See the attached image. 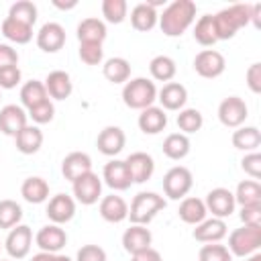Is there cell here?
Listing matches in <instances>:
<instances>
[{"label":"cell","instance_id":"cell-14","mask_svg":"<svg viewBox=\"0 0 261 261\" xmlns=\"http://www.w3.org/2000/svg\"><path fill=\"white\" fill-rule=\"evenodd\" d=\"M47 218L53 224H65L75 216V200L67 194H55L47 202Z\"/></svg>","mask_w":261,"mask_h":261},{"label":"cell","instance_id":"cell-10","mask_svg":"<svg viewBox=\"0 0 261 261\" xmlns=\"http://www.w3.org/2000/svg\"><path fill=\"white\" fill-rule=\"evenodd\" d=\"M31 245H33V230L27 224H16L14 228H10L4 241L6 253L16 261L24 259L31 253Z\"/></svg>","mask_w":261,"mask_h":261},{"label":"cell","instance_id":"cell-53","mask_svg":"<svg viewBox=\"0 0 261 261\" xmlns=\"http://www.w3.org/2000/svg\"><path fill=\"white\" fill-rule=\"evenodd\" d=\"M53 6H55V8H59V10H71V8H75V6H77V2H75V0H69V2L53 0Z\"/></svg>","mask_w":261,"mask_h":261},{"label":"cell","instance_id":"cell-38","mask_svg":"<svg viewBox=\"0 0 261 261\" xmlns=\"http://www.w3.org/2000/svg\"><path fill=\"white\" fill-rule=\"evenodd\" d=\"M194 39L202 47H212L214 43H218L216 31H214V22H212V14H204V16H200L196 20V24H194Z\"/></svg>","mask_w":261,"mask_h":261},{"label":"cell","instance_id":"cell-30","mask_svg":"<svg viewBox=\"0 0 261 261\" xmlns=\"http://www.w3.org/2000/svg\"><path fill=\"white\" fill-rule=\"evenodd\" d=\"M230 141H232V147L234 149L245 151V153H253L261 145V130L257 126H245L243 124V126L234 128Z\"/></svg>","mask_w":261,"mask_h":261},{"label":"cell","instance_id":"cell-43","mask_svg":"<svg viewBox=\"0 0 261 261\" xmlns=\"http://www.w3.org/2000/svg\"><path fill=\"white\" fill-rule=\"evenodd\" d=\"M198 261H232V255L226 249V245L206 243L198 253Z\"/></svg>","mask_w":261,"mask_h":261},{"label":"cell","instance_id":"cell-27","mask_svg":"<svg viewBox=\"0 0 261 261\" xmlns=\"http://www.w3.org/2000/svg\"><path fill=\"white\" fill-rule=\"evenodd\" d=\"M16 149L22 155H35L43 147V130L37 124H27L16 137H14Z\"/></svg>","mask_w":261,"mask_h":261},{"label":"cell","instance_id":"cell-40","mask_svg":"<svg viewBox=\"0 0 261 261\" xmlns=\"http://www.w3.org/2000/svg\"><path fill=\"white\" fill-rule=\"evenodd\" d=\"M22 220V208L14 200H0V228H14Z\"/></svg>","mask_w":261,"mask_h":261},{"label":"cell","instance_id":"cell-28","mask_svg":"<svg viewBox=\"0 0 261 261\" xmlns=\"http://www.w3.org/2000/svg\"><path fill=\"white\" fill-rule=\"evenodd\" d=\"M108 31L104 20L96 16H88L77 24V41L80 43H104Z\"/></svg>","mask_w":261,"mask_h":261},{"label":"cell","instance_id":"cell-6","mask_svg":"<svg viewBox=\"0 0 261 261\" xmlns=\"http://www.w3.org/2000/svg\"><path fill=\"white\" fill-rule=\"evenodd\" d=\"M194 186V175L188 167L175 165L163 175V194L169 200H184Z\"/></svg>","mask_w":261,"mask_h":261},{"label":"cell","instance_id":"cell-46","mask_svg":"<svg viewBox=\"0 0 261 261\" xmlns=\"http://www.w3.org/2000/svg\"><path fill=\"white\" fill-rule=\"evenodd\" d=\"M20 67L18 65H6L0 67V90H12L20 84Z\"/></svg>","mask_w":261,"mask_h":261},{"label":"cell","instance_id":"cell-4","mask_svg":"<svg viewBox=\"0 0 261 261\" xmlns=\"http://www.w3.org/2000/svg\"><path fill=\"white\" fill-rule=\"evenodd\" d=\"M167 206L165 198L159 196L157 192H139L128 208V218L130 224H143L147 226L163 208Z\"/></svg>","mask_w":261,"mask_h":261},{"label":"cell","instance_id":"cell-48","mask_svg":"<svg viewBox=\"0 0 261 261\" xmlns=\"http://www.w3.org/2000/svg\"><path fill=\"white\" fill-rule=\"evenodd\" d=\"M241 167L247 175H251L253 179H259L261 177V155H259V151L245 153V157L241 159Z\"/></svg>","mask_w":261,"mask_h":261},{"label":"cell","instance_id":"cell-42","mask_svg":"<svg viewBox=\"0 0 261 261\" xmlns=\"http://www.w3.org/2000/svg\"><path fill=\"white\" fill-rule=\"evenodd\" d=\"M8 16L14 18V20H20L29 27H33L37 22V6L31 2V0H18L10 6L8 10Z\"/></svg>","mask_w":261,"mask_h":261},{"label":"cell","instance_id":"cell-9","mask_svg":"<svg viewBox=\"0 0 261 261\" xmlns=\"http://www.w3.org/2000/svg\"><path fill=\"white\" fill-rule=\"evenodd\" d=\"M249 116V108L243 98L239 96H228L218 104V120L226 128H239L245 124Z\"/></svg>","mask_w":261,"mask_h":261},{"label":"cell","instance_id":"cell-32","mask_svg":"<svg viewBox=\"0 0 261 261\" xmlns=\"http://www.w3.org/2000/svg\"><path fill=\"white\" fill-rule=\"evenodd\" d=\"M190 149H192V143L184 133H171L163 141V155L171 161H181L184 157H188Z\"/></svg>","mask_w":261,"mask_h":261},{"label":"cell","instance_id":"cell-35","mask_svg":"<svg viewBox=\"0 0 261 261\" xmlns=\"http://www.w3.org/2000/svg\"><path fill=\"white\" fill-rule=\"evenodd\" d=\"M149 71H151V77L153 80L167 84V82H171L175 77L177 65H175V61L169 55H155L149 61Z\"/></svg>","mask_w":261,"mask_h":261},{"label":"cell","instance_id":"cell-1","mask_svg":"<svg viewBox=\"0 0 261 261\" xmlns=\"http://www.w3.org/2000/svg\"><path fill=\"white\" fill-rule=\"evenodd\" d=\"M196 2L192 0H173L159 14V29L165 37H181L196 20Z\"/></svg>","mask_w":261,"mask_h":261},{"label":"cell","instance_id":"cell-5","mask_svg":"<svg viewBox=\"0 0 261 261\" xmlns=\"http://www.w3.org/2000/svg\"><path fill=\"white\" fill-rule=\"evenodd\" d=\"M261 247V226H247L234 228L228 234V251L232 257H249L257 253Z\"/></svg>","mask_w":261,"mask_h":261},{"label":"cell","instance_id":"cell-51","mask_svg":"<svg viewBox=\"0 0 261 261\" xmlns=\"http://www.w3.org/2000/svg\"><path fill=\"white\" fill-rule=\"evenodd\" d=\"M6 65H18V51L8 43H0V67Z\"/></svg>","mask_w":261,"mask_h":261},{"label":"cell","instance_id":"cell-8","mask_svg":"<svg viewBox=\"0 0 261 261\" xmlns=\"http://www.w3.org/2000/svg\"><path fill=\"white\" fill-rule=\"evenodd\" d=\"M71 188L75 196L73 200L84 206H92L102 198V177H98V173L94 171H88L86 175L71 181Z\"/></svg>","mask_w":261,"mask_h":261},{"label":"cell","instance_id":"cell-2","mask_svg":"<svg viewBox=\"0 0 261 261\" xmlns=\"http://www.w3.org/2000/svg\"><path fill=\"white\" fill-rule=\"evenodd\" d=\"M251 10L253 4H230L222 10H218L216 14H212V22H214V31H216V39L218 41H228L237 35L239 29L247 27L251 22Z\"/></svg>","mask_w":261,"mask_h":261},{"label":"cell","instance_id":"cell-49","mask_svg":"<svg viewBox=\"0 0 261 261\" xmlns=\"http://www.w3.org/2000/svg\"><path fill=\"white\" fill-rule=\"evenodd\" d=\"M241 222L247 226H261V204L241 206Z\"/></svg>","mask_w":261,"mask_h":261},{"label":"cell","instance_id":"cell-3","mask_svg":"<svg viewBox=\"0 0 261 261\" xmlns=\"http://www.w3.org/2000/svg\"><path fill=\"white\" fill-rule=\"evenodd\" d=\"M157 100V86L149 77H133L122 86V102L133 110H145Z\"/></svg>","mask_w":261,"mask_h":261},{"label":"cell","instance_id":"cell-45","mask_svg":"<svg viewBox=\"0 0 261 261\" xmlns=\"http://www.w3.org/2000/svg\"><path fill=\"white\" fill-rule=\"evenodd\" d=\"M77 53H80V59L86 65H100L102 59H104L102 43H80Z\"/></svg>","mask_w":261,"mask_h":261},{"label":"cell","instance_id":"cell-39","mask_svg":"<svg viewBox=\"0 0 261 261\" xmlns=\"http://www.w3.org/2000/svg\"><path fill=\"white\" fill-rule=\"evenodd\" d=\"M204 124V116L198 108H181L177 114V126L184 135H192L198 133Z\"/></svg>","mask_w":261,"mask_h":261},{"label":"cell","instance_id":"cell-55","mask_svg":"<svg viewBox=\"0 0 261 261\" xmlns=\"http://www.w3.org/2000/svg\"><path fill=\"white\" fill-rule=\"evenodd\" d=\"M245 261H261V253H253V255L245 257Z\"/></svg>","mask_w":261,"mask_h":261},{"label":"cell","instance_id":"cell-47","mask_svg":"<svg viewBox=\"0 0 261 261\" xmlns=\"http://www.w3.org/2000/svg\"><path fill=\"white\" fill-rule=\"evenodd\" d=\"M75 261H108V257L100 245H82L75 253Z\"/></svg>","mask_w":261,"mask_h":261},{"label":"cell","instance_id":"cell-19","mask_svg":"<svg viewBox=\"0 0 261 261\" xmlns=\"http://www.w3.org/2000/svg\"><path fill=\"white\" fill-rule=\"evenodd\" d=\"M157 100L163 110H181L188 102V90L179 82H167L157 90Z\"/></svg>","mask_w":261,"mask_h":261},{"label":"cell","instance_id":"cell-25","mask_svg":"<svg viewBox=\"0 0 261 261\" xmlns=\"http://www.w3.org/2000/svg\"><path fill=\"white\" fill-rule=\"evenodd\" d=\"M137 124H139L141 133H145V135H159L167 126V114L161 106H149V108L141 110Z\"/></svg>","mask_w":261,"mask_h":261},{"label":"cell","instance_id":"cell-15","mask_svg":"<svg viewBox=\"0 0 261 261\" xmlns=\"http://www.w3.org/2000/svg\"><path fill=\"white\" fill-rule=\"evenodd\" d=\"M65 45V29L59 22H45L37 33V47L45 53H57Z\"/></svg>","mask_w":261,"mask_h":261},{"label":"cell","instance_id":"cell-37","mask_svg":"<svg viewBox=\"0 0 261 261\" xmlns=\"http://www.w3.org/2000/svg\"><path fill=\"white\" fill-rule=\"evenodd\" d=\"M232 196H234V202L241 206L261 204V186L257 179H243V181H239Z\"/></svg>","mask_w":261,"mask_h":261},{"label":"cell","instance_id":"cell-41","mask_svg":"<svg viewBox=\"0 0 261 261\" xmlns=\"http://www.w3.org/2000/svg\"><path fill=\"white\" fill-rule=\"evenodd\" d=\"M128 4L126 0H102V16L110 24H120L126 18Z\"/></svg>","mask_w":261,"mask_h":261},{"label":"cell","instance_id":"cell-29","mask_svg":"<svg viewBox=\"0 0 261 261\" xmlns=\"http://www.w3.org/2000/svg\"><path fill=\"white\" fill-rule=\"evenodd\" d=\"M208 210H206V204L204 200L196 198V196H186L177 208V216L186 222V224H200L204 218H206Z\"/></svg>","mask_w":261,"mask_h":261},{"label":"cell","instance_id":"cell-56","mask_svg":"<svg viewBox=\"0 0 261 261\" xmlns=\"http://www.w3.org/2000/svg\"><path fill=\"white\" fill-rule=\"evenodd\" d=\"M55 261H73V259L67 255H61V253H55Z\"/></svg>","mask_w":261,"mask_h":261},{"label":"cell","instance_id":"cell-16","mask_svg":"<svg viewBox=\"0 0 261 261\" xmlns=\"http://www.w3.org/2000/svg\"><path fill=\"white\" fill-rule=\"evenodd\" d=\"M124 163H126V169H128V173H130L133 184H145L147 179H151V175H153V171H155V161H153V157H151L149 153H145V151H135V153H130V155L124 159Z\"/></svg>","mask_w":261,"mask_h":261},{"label":"cell","instance_id":"cell-34","mask_svg":"<svg viewBox=\"0 0 261 261\" xmlns=\"http://www.w3.org/2000/svg\"><path fill=\"white\" fill-rule=\"evenodd\" d=\"M102 73L110 84H126L130 80V63L124 57H110L104 61Z\"/></svg>","mask_w":261,"mask_h":261},{"label":"cell","instance_id":"cell-36","mask_svg":"<svg viewBox=\"0 0 261 261\" xmlns=\"http://www.w3.org/2000/svg\"><path fill=\"white\" fill-rule=\"evenodd\" d=\"M49 100V94L45 90V84L39 82V80H31V82H24L22 88H20V102L27 110H31L33 106L41 104Z\"/></svg>","mask_w":261,"mask_h":261},{"label":"cell","instance_id":"cell-54","mask_svg":"<svg viewBox=\"0 0 261 261\" xmlns=\"http://www.w3.org/2000/svg\"><path fill=\"white\" fill-rule=\"evenodd\" d=\"M31 261H55V255H53V253L39 251L37 255H33V257H31Z\"/></svg>","mask_w":261,"mask_h":261},{"label":"cell","instance_id":"cell-20","mask_svg":"<svg viewBox=\"0 0 261 261\" xmlns=\"http://www.w3.org/2000/svg\"><path fill=\"white\" fill-rule=\"evenodd\" d=\"M88 171H92V157L84 151H71L61 161V173L69 181H75L77 177L86 175Z\"/></svg>","mask_w":261,"mask_h":261},{"label":"cell","instance_id":"cell-12","mask_svg":"<svg viewBox=\"0 0 261 261\" xmlns=\"http://www.w3.org/2000/svg\"><path fill=\"white\" fill-rule=\"evenodd\" d=\"M35 243L41 251L45 253H59L65 245H67V232L59 226V224H45L39 228V232L35 234Z\"/></svg>","mask_w":261,"mask_h":261},{"label":"cell","instance_id":"cell-31","mask_svg":"<svg viewBox=\"0 0 261 261\" xmlns=\"http://www.w3.org/2000/svg\"><path fill=\"white\" fill-rule=\"evenodd\" d=\"M20 196L29 204H43V202L49 200V184L39 175H31V177H27L22 181Z\"/></svg>","mask_w":261,"mask_h":261},{"label":"cell","instance_id":"cell-26","mask_svg":"<svg viewBox=\"0 0 261 261\" xmlns=\"http://www.w3.org/2000/svg\"><path fill=\"white\" fill-rule=\"evenodd\" d=\"M157 20H159V14L149 2H139L130 10V24H133L135 31L149 33L157 27Z\"/></svg>","mask_w":261,"mask_h":261},{"label":"cell","instance_id":"cell-17","mask_svg":"<svg viewBox=\"0 0 261 261\" xmlns=\"http://www.w3.org/2000/svg\"><path fill=\"white\" fill-rule=\"evenodd\" d=\"M102 179L108 188H112L114 192H124L130 188L133 179H130V173L126 169V163L122 159H110L104 169H102Z\"/></svg>","mask_w":261,"mask_h":261},{"label":"cell","instance_id":"cell-57","mask_svg":"<svg viewBox=\"0 0 261 261\" xmlns=\"http://www.w3.org/2000/svg\"><path fill=\"white\" fill-rule=\"evenodd\" d=\"M0 261H8V259H0Z\"/></svg>","mask_w":261,"mask_h":261},{"label":"cell","instance_id":"cell-11","mask_svg":"<svg viewBox=\"0 0 261 261\" xmlns=\"http://www.w3.org/2000/svg\"><path fill=\"white\" fill-rule=\"evenodd\" d=\"M204 204H206V210L214 218H222V220L226 216H230L234 212V206H237L234 196H232V192L228 188H214V190H210L206 194Z\"/></svg>","mask_w":261,"mask_h":261},{"label":"cell","instance_id":"cell-58","mask_svg":"<svg viewBox=\"0 0 261 261\" xmlns=\"http://www.w3.org/2000/svg\"><path fill=\"white\" fill-rule=\"evenodd\" d=\"M0 249H2V243H0Z\"/></svg>","mask_w":261,"mask_h":261},{"label":"cell","instance_id":"cell-50","mask_svg":"<svg viewBox=\"0 0 261 261\" xmlns=\"http://www.w3.org/2000/svg\"><path fill=\"white\" fill-rule=\"evenodd\" d=\"M245 80L253 94H261V63H251L245 73Z\"/></svg>","mask_w":261,"mask_h":261},{"label":"cell","instance_id":"cell-18","mask_svg":"<svg viewBox=\"0 0 261 261\" xmlns=\"http://www.w3.org/2000/svg\"><path fill=\"white\" fill-rule=\"evenodd\" d=\"M29 116L22 106L18 104H6L0 108V133L8 137H16L29 122Z\"/></svg>","mask_w":261,"mask_h":261},{"label":"cell","instance_id":"cell-13","mask_svg":"<svg viewBox=\"0 0 261 261\" xmlns=\"http://www.w3.org/2000/svg\"><path fill=\"white\" fill-rule=\"evenodd\" d=\"M126 145V135L120 126H104L100 133H98V139H96V147L102 155L106 157H116Z\"/></svg>","mask_w":261,"mask_h":261},{"label":"cell","instance_id":"cell-33","mask_svg":"<svg viewBox=\"0 0 261 261\" xmlns=\"http://www.w3.org/2000/svg\"><path fill=\"white\" fill-rule=\"evenodd\" d=\"M2 29V35L10 41V43H16V45H27L31 39H33V27L20 22V20H14L10 16H6L0 24Z\"/></svg>","mask_w":261,"mask_h":261},{"label":"cell","instance_id":"cell-7","mask_svg":"<svg viewBox=\"0 0 261 261\" xmlns=\"http://www.w3.org/2000/svg\"><path fill=\"white\" fill-rule=\"evenodd\" d=\"M194 69L200 77L204 80H214L220 77L226 69V59L220 51L216 49H202L196 57H194Z\"/></svg>","mask_w":261,"mask_h":261},{"label":"cell","instance_id":"cell-23","mask_svg":"<svg viewBox=\"0 0 261 261\" xmlns=\"http://www.w3.org/2000/svg\"><path fill=\"white\" fill-rule=\"evenodd\" d=\"M43 84H45V90H47L49 98H53V100H65L73 92V82H71L69 73L63 71V69L49 71Z\"/></svg>","mask_w":261,"mask_h":261},{"label":"cell","instance_id":"cell-52","mask_svg":"<svg viewBox=\"0 0 261 261\" xmlns=\"http://www.w3.org/2000/svg\"><path fill=\"white\" fill-rule=\"evenodd\" d=\"M130 261H163V259H161V253L157 249L149 247V249H145L141 253H135Z\"/></svg>","mask_w":261,"mask_h":261},{"label":"cell","instance_id":"cell-24","mask_svg":"<svg viewBox=\"0 0 261 261\" xmlns=\"http://www.w3.org/2000/svg\"><path fill=\"white\" fill-rule=\"evenodd\" d=\"M100 216L110 222V224H118L122 220L128 218V204L124 202V198L112 194V196H104L100 200Z\"/></svg>","mask_w":261,"mask_h":261},{"label":"cell","instance_id":"cell-22","mask_svg":"<svg viewBox=\"0 0 261 261\" xmlns=\"http://www.w3.org/2000/svg\"><path fill=\"white\" fill-rule=\"evenodd\" d=\"M228 228H226V222L222 218H204L200 224H196L192 237L198 241V243H220L224 237H226Z\"/></svg>","mask_w":261,"mask_h":261},{"label":"cell","instance_id":"cell-21","mask_svg":"<svg viewBox=\"0 0 261 261\" xmlns=\"http://www.w3.org/2000/svg\"><path fill=\"white\" fill-rule=\"evenodd\" d=\"M153 243V234L147 226L143 224H130L124 232H122V249L130 255L141 253L145 249H149Z\"/></svg>","mask_w":261,"mask_h":261},{"label":"cell","instance_id":"cell-44","mask_svg":"<svg viewBox=\"0 0 261 261\" xmlns=\"http://www.w3.org/2000/svg\"><path fill=\"white\" fill-rule=\"evenodd\" d=\"M27 116H29L37 126H39V124H47V122H51L53 116H55V104H53L51 98H49V100H45V102L33 106V108L27 112Z\"/></svg>","mask_w":261,"mask_h":261}]
</instances>
